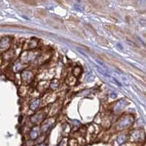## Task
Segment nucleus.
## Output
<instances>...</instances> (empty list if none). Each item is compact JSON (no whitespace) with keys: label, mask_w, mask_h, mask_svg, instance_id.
<instances>
[{"label":"nucleus","mask_w":146,"mask_h":146,"mask_svg":"<svg viewBox=\"0 0 146 146\" xmlns=\"http://www.w3.org/2000/svg\"><path fill=\"white\" fill-rule=\"evenodd\" d=\"M0 27H7V28H17V29H27V27L18 25H0Z\"/></svg>","instance_id":"1"},{"label":"nucleus","mask_w":146,"mask_h":146,"mask_svg":"<svg viewBox=\"0 0 146 146\" xmlns=\"http://www.w3.org/2000/svg\"><path fill=\"white\" fill-rule=\"evenodd\" d=\"M77 50H78V51L79 52V53H80V54L83 55V56H86V54H84V53H83V52L81 50H80V49H79V48H77Z\"/></svg>","instance_id":"2"},{"label":"nucleus","mask_w":146,"mask_h":146,"mask_svg":"<svg viewBox=\"0 0 146 146\" xmlns=\"http://www.w3.org/2000/svg\"><path fill=\"white\" fill-rule=\"evenodd\" d=\"M39 146H45V145H40Z\"/></svg>","instance_id":"3"}]
</instances>
